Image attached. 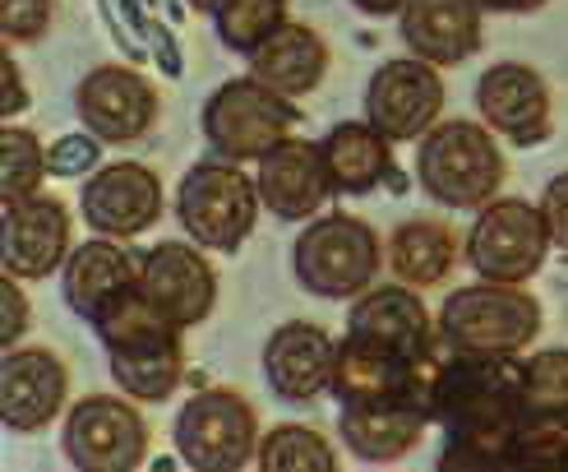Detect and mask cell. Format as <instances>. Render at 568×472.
Masks as SVG:
<instances>
[{"instance_id": "1", "label": "cell", "mask_w": 568, "mask_h": 472, "mask_svg": "<svg viewBox=\"0 0 568 472\" xmlns=\"http://www.w3.org/2000/svg\"><path fill=\"white\" fill-rule=\"evenodd\" d=\"M527 408V361L518 352L448 348L435 375L430 416L448 431L439 468L508 472V440Z\"/></svg>"}, {"instance_id": "2", "label": "cell", "mask_w": 568, "mask_h": 472, "mask_svg": "<svg viewBox=\"0 0 568 472\" xmlns=\"http://www.w3.org/2000/svg\"><path fill=\"white\" fill-rule=\"evenodd\" d=\"M508 177L495 130L480 121H435L420 134L416 181L444 209H486Z\"/></svg>"}, {"instance_id": "3", "label": "cell", "mask_w": 568, "mask_h": 472, "mask_svg": "<svg viewBox=\"0 0 568 472\" xmlns=\"http://www.w3.org/2000/svg\"><path fill=\"white\" fill-rule=\"evenodd\" d=\"M384 255H388V250H384L379 232L365 218L328 213V218H315L296 237L292 269H296V283L310 297L356 301L361 292H371Z\"/></svg>"}, {"instance_id": "4", "label": "cell", "mask_w": 568, "mask_h": 472, "mask_svg": "<svg viewBox=\"0 0 568 472\" xmlns=\"http://www.w3.org/2000/svg\"><path fill=\"white\" fill-rule=\"evenodd\" d=\"M260 204H264L260 181L245 177L241 162L232 158L194 162L176 190L181 232L204 250H222V255L245 245V237L254 232V218H260Z\"/></svg>"}, {"instance_id": "5", "label": "cell", "mask_w": 568, "mask_h": 472, "mask_svg": "<svg viewBox=\"0 0 568 472\" xmlns=\"http://www.w3.org/2000/svg\"><path fill=\"white\" fill-rule=\"evenodd\" d=\"M541 333V301L523 283H490L448 292L439 305V339L458 352H523Z\"/></svg>"}, {"instance_id": "6", "label": "cell", "mask_w": 568, "mask_h": 472, "mask_svg": "<svg viewBox=\"0 0 568 472\" xmlns=\"http://www.w3.org/2000/svg\"><path fill=\"white\" fill-rule=\"evenodd\" d=\"M301 121L296 98L268 89L264 79H226L213 89V98L199 111V125H204V139L217 158L232 162H260L273 144H282Z\"/></svg>"}, {"instance_id": "7", "label": "cell", "mask_w": 568, "mask_h": 472, "mask_svg": "<svg viewBox=\"0 0 568 472\" xmlns=\"http://www.w3.org/2000/svg\"><path fill=\"white\" fill-rule=\"evenodd\" d=\"M176 454L194 472H241L260 459V412L236 389H199L176 412Z\"/></svg>"}, {"instance_id": "8", "label": "cell", "mask_w": 568, "mask_h": 472, "mask_svg": "<svg viewBox=\"0 0 568 472\" xmlns=\"http://www.w3.org/2000/svg\"><path fill=\"white\" fill-rule=\"evenodd\" d=\"M550 228L541 204L527 200H490L476 209V222L463 241V255L476 269V278L490 283H527L531 273H541L550 255Z\"/></svg>"}, {"instance_id": "9", "label": "cell", "mask_w": 568, "mask_h": 472, "mask_svg": "<svg viewBox=\"0 0 568 472\" xmlns=\"http://www.w3.org/2000/svg\"><path fill=\"white\" fill-rule=\"evenodd\" d=\"M130 399V394H125ZM116 394H93L70 408L61 450L79 472H130L149 454V422L134 403Z\"/></svg>"}, {"instance_id": "10", "label": "cell", "mask_w": 568, "mask_h": 472, "mask_svg": "<svg viewBox=\"0 0 568 472\" xmlns=\"http://www.w3.org/2000/svg\"><path fill=\"white\" fill-rule=\"evenodd\" d=\"M444 111V79L439 66L420 56H397L384 61L365 89V121L384 130L393 144H412L439 121Z\"/></svg>"}, {"instance_id": "11", "label": "cell", "mask_w": 568, "mask_h": 472, "mask_svg": "<svg viewBox=\"0 0 568 472\" xmlns=\"http://www.w3.org/2000/svg\"><path fill=\"white\" fill-rule=\"evenodd\" d=\"M79 213L89 232L134 241L162 218V177L144 162H106L83 181Z\"/></svg>"}, {"instance_id": "12", "label": "cell", "mask_w": 568, "mask_h": 472, "mask_svg": "<svg viewBox=\"0 0 568 472\" xmlns=\"http://www.w3.org/2000/svg\"><path fill=\"white\" fill-rule=\"evenodd\" d=\"M70 209L55 194H28V200L0 204V264L14 278H47L70 260Z\"/></svg>"}, {"instance_id": "13", "label": "cell", "mask_w": 568, "mask_h": 472, "mask_svg": "<svg viewBox=\"0 0 568 472\" xmlns=\"http://www.w3.org/2000/svg\"><path fill=\"white\" fill-rule=\"evenodd\" d=\"M74 107L83 130H93L102 144H134L158 121V89L139 70L98 66L79 79Z\"/></svg>"}, {"instance_id": "14", "label": "cell", "mask_w": 568, "mask_h": 472, "mask_svg": "<svg viewBox=\"0 0 568 472\" xmlns=\"http://www.w3.org/2000/svg\"><path fill=\"white\" fill-rule=\"evenodd\" d=\"M139 288L149 292V301L176 329H194L199 320H209L217 305V273L204 260V245L199 241L194 245H185V241L153 245L144 264H139Z\"/></svg>"}, {"instance_id": "15", "label": "cell", "mask_w": 568, "mask_h": 472, "mask_svg": "<svg viewBox=\"0 0 568 472\" xmlns=\"http://www.w3.org/2000/svg\"><path fill=\"white\" fill-rule=\"evenodd\" d=\"M476 107H480V121L518 149L541 144L550 134V89H546V79L523 61H499L480 74Z\"/></svg>"}, {"instance_id": "16", "label": "cell", "mask_w": 568, "mask_h": 472, "mask_svg": "<svg viewBox=\"0 0 568 472\" xmlns=\"http://www.w3.org/2000/svg\"><path fill=\"white\" fill-rule=\"evenodd\" d=\"M347 333L361 343H375L384 352H397V356H430L439 352L435 333H439V320H430V311L420 305V288H407V283H393V288H371L361 292L352 315H347Z\"/></svg>"}, {"instance_id": "17", "label": "cell", "mask_w": 568, "mask_h": 472, "mask_svg": "<svg viewBox=\"0 0 568 472\" xmlns=\"http://www.w3.org/2000/svg\"><path fill=\"white\" fill-rule=\"evenodd\" d=\"M260 194H264V209L282 222H310L324 200L333 194V177H328V162H324V149L310 144V139H296L287 134L282 144H273L264 158H260Z\"/></svg>"}, {"instance_id": "18", "label": "cell", "mask_w": 568, "mask_h": 472, "mask_svg": "<svg viewBox=\"0 0 568 472\" xmlns=\"http://www.w3.org/2000/svg\"><path fill=\"white\" fill-rule=\"evenodd\" d=\"M70 371L51 348H6L0 361V416L10 431H42L61 416Z\"/></svg>"}, {"instance_id": "19", "label": "cell", "mask_w": 568, "mask_h": 472, "mask_svg": "<svg viewBox=\"0 0 568 472\" xmlns=\"http://www.w3.org/2000/svg\"><path fill=\"white\" fill-rule=\"evenodd\" d=\"M333 366L337 343L310 320H287L264 343V375L273 394L287 403H315L324 389H333Z\"/></svg>"}, {"instance_id": "20", "label": "cell", "mask_w": 568, "mask_h": 472, "mask_svg": "<svg viewBox=\"0 0 568 472\" xmlns=\"http://www.w3.org/2000/svg\"><path fill=\"white\" fill-rule=\"evenodd\" d=\"M480 0H407L397 33L430 66H463L480 51Z\"/></svg>"}, {"instance_id": "21", "label": "cell", "mask_w": 568, "mask_h": 472, "mask_svg": "<svg viewBox=\"0 0 568 472\" xmlns=\"http://www.w3.org/2000/svg\"><path fill=\"white\" fill-rule=\"evenodd\" d=\"M139 264L144 255H134L130 241H116V237H93L70 250V260L61 269V297L74 315L93 320V311L130 283H139Z\"/></svg>"}, {"instance_id": "22", "label": "cell", "mask_w": 568, "mask_h": 472, "mask_svg": "<svg viewBox=\"0 0 568 472\" xmlns=\"http://www.w3.org/2000/svg\"><path fill=\"white\" fill-rule=\"evenodd\" d=\"M250 74L287 98H305V93H315L328 74V47L310 23L287 19L268 42L250 51Z\"/></svg>"}, {"instance_id": "23", "label": "cell", "mask_w": 568, "mask_h": 472, "mask_svg": "<svg viewBox=\"0 0 568 472\" xmlns=\"http://www.w3.org/2000/svg\"><path fill=\"white\" fill-rule=\"evenodd\" d=\"M425 426H430V416L412 403H347L337 416L347 450L365 463H397L420 444Z\"/></svg>"}, {"instance_id": "24", "label": "cell", "mask_w": 568, "mask_h": 472, "mask_svg": "<svg viewBox=\"0 0 568 472\" xmlns=\"http://www.w3.org/2000/svg\"><path fill=\"white\" fill-rule=\"evenodd\" d=\"M324 162L337 194H371L393 177V139L371 121H343L324 139Z\"/></svg>"}, {"instance_id": "25", "label": "cell", "mask_w": 568, "mask_h": 472, "mask_svg": "<svg viewBox=\"0 0 568 472\" xmlns=\"http://www.w3.org/2000/svg\"><path fill=\"white\" fill-rule=\"evenodd\" d=\"M458 264V232L439 218H407L388 237V269L407 288H439Z\"/></svg>"}, {"instance_id": "26", "label": "cell", "mask_w": 568, "mask_h": 472, "mask_svg": "<svg viewBox=\"0 0 568 472\" xmlns=\"http://www.w3.org/2000/svg\"><path fill=\"white\" fill-rule=\"evenodd\" d=\"M111 361V380H116L134 403H162L176 394V384L185 380V352H181V333L166 339H149L139 348L106 352Z\"/></svg>"}, {"instance_id": "27", "label": "cell", "mask_w": 568, "mask_h": 472, "mask_svg": "<svg viewBox=\"0 0 568 472\" xmlns=\"http://www.w3.org/2000/svg\"><path fill=\"white\" fill-rule=\"evenodd\" d=\"M93 333L102 339L106 352H121V348H139V343H149V339H166V333H185L176 329L172 320H166L158 305L149 301V292L130 283L121 292H111L98 311H93Z\"/></svg>"}, {"instance_id": "28", "label": "cell", "mask_w": 568, "mask_h": 472, "mask_svg": "<svg viewBox=\"0 0 568 472\" xmlns=\"http://www.w3.org/2000/svg\"><path fill=\"white\" fill-rule=\"evenodd\" d=\"M508 472H568V412L523 408L508 440Z\"/></svg>"}, {"instance_id": "29", "label": "cell", "mask_w": 568, "mask_h": 472, "mask_svg": "<svg viewBox=\"0 0 568 472\" xmlns=\"http://www.w3.org/2000/svg\"><path fill=\"white\" fill-rule=\"evenodd\" d=\"M254 463H260L264 472H337L333 444L315 426H301V422L273 426L260 440V459Z\"/></svg>"}, {"instance_id": "30", "label": "cell", "mask_w": 568, "mask_h": 472, "mask_svg": "<svg viewBox=\"0 0 568 472\" xmlns=\"http://www.w3.org/2000/svg\"><path fill=\"white\" fill-rule=\"evenodd\" d=\"M47 172H51L47 149L38 144L33 130H19V125L0 130V204L38 194Z\"/></svg>"}, {"instance_id": "31", "label": "cell", "mask_w": 568, "mask_h": 472, "mask_svg": "<svg viewBox=\"0 0 568 472\" xmlns=\"http://www.w3.org/2000/svg\"><path fill=\"white\" fill-rule=\"evenodd\" d=\"M282 23H287V0H226V6L213 14L222 47H232L241 56H250L260 42H268Z\"/></svg>"}, {"instance_id": "32", "label": "cell", "mask_w": 568, "mask_h": 472, "mask_svg": "<svg viewBox=\"0 0 568 472\" xmlns=\"http://www.w3.org/2000/svg\"><path fill=\"white\" fill-rule=\"evenodd\" d=\"M527 408L568 412V352L546 348L527 361Z\"/></svg>"}, {"instance_id": "33", "label": "cell", "mask_w": 568, "mask_h": 472, "mask_svg": "<svg viewBox=\"0 0 568 472\" xmlns=\"http://www.w3.org/2000/svg\"><path fill=\"white\" fill-rule=\"evenodd\" d=\"M0 28L6 42H38L51 23V0H0Z\"/></svg>"}, {"instance_id": "34", "label": "cell", "mask_w": 568, "mask_h": 472, "mask_svg": "<svg viewBox=\"0 0 568 472\" xmlns=\"http://www.w3.org/2000/svg\"><path fill=\"white\" fill-rule=\"evenodd\" d=\"M98 144L102 139L89 130V134H70V139H61V144H51V153H47V167H51V177H83V172H93L98 167Z\"/></svg>"}, {"instance_id": "35", "label": "cell", "mask_w": 568, "mask_h": 472, "mask_svg": "<svg viewBox=\"0 0 568 472\" xmlns=\"http://www.w3.org/2000/svg\"><path fill=\"white\" fill-rule=\"evenodd\" d=\"M541 213H546L550 241L568 255V172H559V177L541 190Z\"/></svg>"}, {"instance_id": "36", "label": "cell", "mask_w": 568, "mask_h": 472, "mask_svg": "<svg viewBox=\"0 0 568 472\" xmlns=\"http://www.w3.org/2000/svg\"><path fill=\"white\" fill-rule=\"evenodd\" d=\"M0 305H6V324H0V343L14 348V343H19V333L28 329V301H23V292L14 288V273L0 278Z\"/></svg>"}, {"instance_id": "37", "label": "cell", "mask_w": 568, "mask_h": 472, "mask_svg": "<svg viewBox=\"0 0 568 472\" xmlns=\"http://www.w3.org/2000/svg\"><path fill=\"white\" fill-rule=\"evenodd\" d=\"M23 107V89H19V70H14V61H10V56H6V107H0V111H6V117H14V111Z\"/></svg>"}, {"instance_id": "38", "label": "cell", "mask_w": 568, "mask_h": 472, "mask_svg": "<svg viewBox=\"0 0 568 472\" xmlns=\"http://www.w3.org/2000/svg\"><path fill=\"white\" fill-rule=\"evenodd\" d=\"M486 10H499V14H531V10H541L550 6V0H480Z\"/></svg>"}, {"instance_id": "39", "label": "cell", "mask_w": 568, "mask_h": 472, "mask_svg": "<svg viewBox=\"0 0 568 472\" xmlns=\"http://www.w3.org/2000/svg\"><path fill=\"white\" fill-rule=\"evenodd\" d=\"M352 6H356L361 14H375V19H384V14H403L407 0H352Z\"/></svg>"}, {"instance_id": "40", "label": "cell", "mask_w": 568, "mask_h": 472, "mask_svg": "<svg viewBox=\"0 0 568 472\" xmlns=\"http://www.w3.org/2000/svg\"><path fill=\"white\" fill-rule=\"evenodd\" d=\"M190 6H194V10H204V14H217V10L226 6V0H190Z\"/></svg>"}]
</instances>
